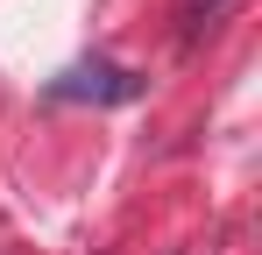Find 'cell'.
Returning <instances> with one entry per match:
<instances>
[{
  "label": "cell",
  "mask_w": 262,
  "mask_h": 255,
  "mask_svg": "<svg viewBox=\"0 0 262 255\" xmlns=\"http://www.w3.org/2000/svg\"><path fill=\"white\" fill-rule=\"evenodd\" d=\"M227 7H234V0H184V7H177V22H184V36H199V29H213Z\"/></svg>",
  "instance_id": "cell-2"
},
{
  "label": "cell",
  "mask_w": 262,
  "mask_h": 255,
  "mask_svg": "<svg viewBox=\"0 0 262 255\" xmlns=\"http://www.w3.org/2000/svg\"><path fill=\"white\" fill-rule=\"evenodd\" d=\"M135 92H142V78H135V71H121V64H106V57L71 64L64 78L50 85V99H99V107H121V99H135Z\"/></svg>",
  "instance_id": "cell-1"
}]
</instances>
